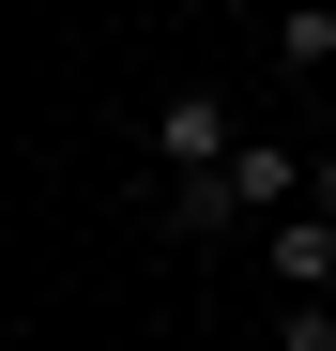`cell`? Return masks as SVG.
Here are the masks:
<instances>
[{
  "mask_svg": "<svg viewBox=\"0 0 336 351\" xmlns=\"http://www.w3.org/2000/svg\"><path fill=\"white\" fill-rule=\"evenodd\" d=\"M275 351H336V306H275Z\"/></svg>",
  "mask_w": 336,
  "mask_h": 351,
  "instance_id": "cell-4",
  "label": "cell"
},
{
  "mask_svg": "<svg viewBox=\"0 0 336 351\" xmlns=\"http://www.w3.org/2000/svg\"><path fill=\"white\" fill-rule=\"evenodd\" d=\"M230 153H245V123H230V92H199V77H184V92L153 107V184H214Z\"/></svg>",
  "mask_w": 336,
  "mask_h": 351,
  "instance_id": "cell-2",
  "label": "cell"
},
{
  "mask_svg": "<svg viewBox=\"0 0 336 351\" xmlns=\"http://www.w3.org/2000/svg\"><path fill=\"white\" fill-rule=\"evenodd\" d=\"M275 62H336V0H291L275 16Z\"/></svg>",
  "mask_w": 336,
  "mask_h": 351,
  "instance_id": "cell-3",
  "label": "cell"
},
{
  "mask_svg": "<svg viewBox=\"0 0 336 351\" xmlns=\"http://www.w3.org/2000/svg\"><path fill=\"white\" fill-rule=\"evenodd\" d=\"M306 199H321V214H336V138H321V184H306Z\"/></svg>",
  "mask_w": 336,
  "mask_h": 351,
  "instance_id": "cell-5",
  "label": "cell"
},
{
  "mask_svg": "<svg viewBox=\"0 0 336 351\" xmlns=\"http://www.w3.org/2000/svg\"><path fill=\"white\" fill-rule=\"evenodd\" d=\"M306 184H321V153H291V138H245L214 184H153V214L184 229V245H214V229H245V214H306Z\"/></svg>",
  "mask_w": 336,
  "mask_h": 351,
  "instance_id": "cell-1",
  "label": "cell"
}]
</instances>
